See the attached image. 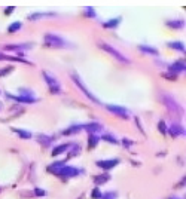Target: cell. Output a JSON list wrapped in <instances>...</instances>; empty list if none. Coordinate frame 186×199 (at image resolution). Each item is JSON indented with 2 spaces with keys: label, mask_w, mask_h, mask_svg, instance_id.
Returning a JSON list of instances; mask_svg holds the SVG:
<instances>
[{
  "label": "cell",
  "mask_w": 186,
  "mask_h": 199,
  "mask_svg": "<svg viewBox=\"0 0 186 199\" xmlns=\"http://www.w3.org/2000/svg\"><path fill=\"white\" fill-rule=\"evenodd\" d=\"M109 180V174H104L103 177H95V184H101V183H106Z\"/></svg>",
  "instance_id": "cell-21"
},
{
  "label": "cell",
  "mask_w": 186,
  "mask_h": 199,
  "mask_svg": "<svg viewBox=\"0 0 186 199\" xmlns=\"http://www.w3.org/2000/svg\"><path fill=\"white\" fill-rule=\"evenodd\" d=\"M140 49L143 52H148V54H152V55H158V51L155 48H149V46H144V45H140Z\"/></svg>",
  "instance_id": "cell-16"
},
{
  "label": "cell",
  "mask_w": 186,
  "mask_h": 199,
  "mask_svg": "<svg viewBox=\"0 0 186 199\" xmlns=\"http://www.w3.org/2000/svg\"><path fill=\"white\" fill-rule=\"evenodd\" d=\"M100 48L101 49H104L106 52H109L110 55H113L115 58L118 59V61H121V63H124V64H126V63H130V59L128 58H125L121 52L118 51V49H115L113 46H110V45H107V43H100Z\"/></svg>",
  "instance_id": "cell-5"
},
{
  "label": "cell",
  "mask_w": 186,
  "mask_h": 199,
  "mask_svg": "<svg viewBox=\"0 0 186 199\" xmlns=\"http://www.w3.org/2000/svg\"><path fill=\"white\" fill-rule=\"evenodd\" d=\"M34 192H36V195H37V196H45V190H40V189H36Z\"/></svg>",
  "instance_id": "cell-27"
},
{
  "label": "cell",
  "mask_w": 186,
  "mask_h": 199,
  "mask_svg": "<svg viewBox=\"0 0 186 199\" xmlns=\"http://www.w3.org/2000/svg\"><path fill=\"white\" fill-rule=\"evenodd\" d=\"M49 171L54 172V174H57V175H60V177H76V175H79V172H81L78 168L66 167L64 162H55V165L49 167Z\"/></svg>",
  "instance_id": "cell-1"
},
{
  "label": "cell",
  "mask_w": 186,
  "mask_h": 199,
  "mask_svg": "<svg viewBox=\"0 0 186 199\" xmlns=\"http://www.w3.org/2000/svg\"><path fill=\"white\" fill-rule=\"evenodd\" d=\"M171 48H174V49H179V51H185V46L182 42H171L170 43Z\"/></svg>",
  "instance_id": "cell-19"
},
{
  "label": "cell",
  "mask_w": 186,
  "mask_h": 199,
  "mask_svg": "<svg viewBox=\"0 0 186 199\" xmlns=\"http://www.w3.org/2000/svg\"><path fill=\"white\" fill-rule=\"evenodd\" d=\"M12 71V67H5L3 70H0V76H3V74H6V73H11Z\"/></svg>",
  "instance_id": "cell-24"
},
{
  "label": "cell",
  "mask_w": 186,
  "mask_h": 199,
  "mask_svg": "<svg viewBox=\"0 0 186 199\" xmlns=\"http://www.w3.org/2000/svg\"><path fill=\"white\" fill-rule=\"evenodd\" d=\"M168 25H171V27H176V28H180V27H183V21H179V22H168Z\"/></svg>",
  "instance_id": "cell-23"
},
{
  "label": "cell",
  "mask_w": 186,
  "mask_h": 199,
  "mask_svg": "<svg viewBox=\"0 0 186 199\" xmlns=\"http://www.w3.org/2000/svg\"><path fill=\"white\" fill-rule=\"evenodd\" d=\"M21 28V22H15V24H12V25H9V28H7V31L9 33H15L16 30Z\"/></svg>",
  "instance_id": "cell-20"
},
{
  "label": "cell",
  "mask_w": 186,
  "mask_h": 199,
  "mask_svg": "<svg viewBox=\"0 0 186 199\" xmlns=\"http://www.w3.org/2000/svg\"><path fill=\"white\" fill-rule=\"evenodd\" d=\"M45 42L49 46H54V48H66L67 46L66 40H63L61 37L55 36V34H46L45 36Z\"/></svg>",
  "instance_id": "cell-6"
},
{
  "label": "cell",
  "mask_w": 186,
  "mask_h": 199,
  "mask_svg": "<svg viewBox=\"0 0 186 199\" xmlns=\"http://www.w3.org/2000/svg\"><path fill=\"white\" fill-rule=\"evenodd\" d=\"M70 149V144H61V146H58V147L54 149V152H52V155L57 156V155H61V153H64V152H67Z\"/></svg>",
  "instance_id": "cell-12"
},
{
  "label": "cell",
  "mask_w": 186,
  "mask_h": 199,
  "mask_svg": "<svg viewBox=\"0 0 186 199\" xmlns=\"http://www.w3.org/2000/svg\"><path fill=\"white\" fill-rule=\"evenodd\" d=\"M106 109L109 111H112V113H115L116 116H121V118L124 119H128L130 116V111L126 110L125 107H121V106H113V104H106Z\"/></svg>",
  "instance_id": "cell-7"
},
{
  "label": "cell",
  "mask_w": 186,
  "mask_h": 199,
  "mask_svg": "<svg viewBox=\"0 0 186 199\" xmlns=\"http://www.w3.org/2000/svg\"><path fill=\"white\" fill-rule=\"evenodd\" d=\"M183 132H185V131H183V128L179 125V123H173V125L170 126V135L171 137H174V138L179 137V135H182Z\"/></svg>",
  "instance_id": "cell-9"
},
{
  "label": "cell",
  "mask_w": 186,
  "mask_h": 199,
  "mask_svg": "<svg viewBox=\"0 0 186 199\" xmlns=\"http://www.w3.org/2000/svg\"><path fill=\"white\" fill-rule=\"evenodd\" d=\"M170 70L174 74L179 73V71H183V70H185V63H183V61H176L174 64L170 66Z\"/></svg>",
  "instance_id": "cell-10"
},
{
  "label": "cell",
  "mask_w": 186,
  "mask_h": 199,
  "mask_svg": "<svg viewBox=\"0 0 186 199\" xmlns=\"http://www.w3.org/2000/svg\"><path fill=\"white\" fill-rule=\"evenodd\" d=\"M72 79H73V82L76 83V86H78V88L81 89L82 92H83V95L86 97L88 100H91L92 103H95V104H100V101H98V98H95L92 92H89V89L86 88V86H85V83H83V80H82L81 77L78 76V74L73 73V74H72Z\"/></svg>",
  "instance_id": "cell-2"
},
{
  "label": "cell",
  "mask_w": 186,
  "mask_h": 199,
  "mask_svg": "<svg viewBox=\"0 0 186 199\" xmlns=\"http://www.w3.org/2000/svg\"><path fill=\"white\" fill-rule=\"evenodd\" d=\"M158 126H159V131H161L162 134L167 131V129H165V123H164V122H159V123H158Z\"/></svg>",
  "instance_id": "cell-25"
},
{
  "label": "cell",
  "mask_w": 186,
  "mask_h": 199,
  "mask_svg": "<svg viewBox=\"0 0 186 199\" xmlns=\"http://www.w3.org/2000/svg\"><path fill=\"white\" fill-rule=\"evenodd\" d=\"M119 21H121V18H115V19H110L109 22H104L103 25L106 27V28H112V27H116L119 24Z\"/></svg>",
  "instance_id": "cell-15"
},
{
  "label": "cell",
  "mask_w": 186,
  "mask_h": 199,
  "mask_svg": "<svg viewBox=\"0 0 186 199\" xmlns=\"http://www.w3.org/2000/svg\"><path fill=\"white\" fill-rule=\"evenodd\" d=\"M97 143H98V138H97L94 134H91V135H89V138H88V147H89V149L95 147Z\"/></svg>",
  "instance_id": "cell-14"
},
{
  "label": "cell",
  "mask_w": 186,
  "mask_h": 199,
  "mask_svg": "<svg viewBox=\"0 0 186 199\" xmlns=\"http://www.w3.org/2000/svg\"><path fill=\"white\" fill-rule=\"evenodd\" d=\"M83 128H86L91 134H94V132L101 131V128H103V126L100 125V123H88V125H83Z\"/></svg>",
  "instance_id": "cell-11"
},
{
  "label": "cell",
  "mask_w": 186,
  "mask_h": 199,
  "mask_svg": "<svg viewBox=\"0 0 186 199\" xmlns=\"http://www.w3.org/2000/svg\"><path fill=\"white\" fill-rule=\"evenodd\" d=\"M103 140L109 141V143H112V144H116V143H118V140H116V138H113L112 135H103Z\"/></svg>",
  "instance_id": "cell-22"
},
{
  "label": "cell",
  "mask_w": 186,
  "mask_h": 199,
  "mask_svg": "<svg viewBox=\"0 0 186 199\" xmlns=\"http://www.w3.org/2000/svg\"><path fill=\"white\" fill-rule=\"evenodd\" d=\"M43 77H45V80H46L48 86H49V91H51L52 94H60V92H61V86H60L58 80H57L52 74H49L48 71H45Z\"/></svg>",
  "instance_id": "cell-4"
},
{
  "label": "cell",
  "mask_w": 186,
  "mask_h": 199,
  "mask_svg": "<svg viewBox=\"0 0 186 199\" xmlns=\"http://www.w3.org/2000/svg\"><path fill=\"white\" fill-rule=\"evenodd\" d=\"M12 9H14V7H7V9H6V14H11V12H12Z\"/></svg>",
  "instance_id": "cell-28"
},
{
  "label": "cell",
  "mask_w": 186,
  "mask_h": 199,
  "mask_svg": "<svg viewBox=\"0 0 186 199\" xmlns=\"http://www.w3.org/2000/svg\"><path fill=\"white\" fill-rule=\"evenodd\" d=\"M11 98H14L15 101H20V103H36L37 100L36 98H33V97H11Z\"/></svg>",
  "instance_id": "cell-13"
},
{
  "label": "cell",
  "mask_w": 186,
  "mask_h": 199,
  "mask_svg": "<svg viewBox=\"0 0 186 199\" xmlns=\"http://www.w3.org/2000/svg\"><path fill=\"white\" fill-rule=\"evenodd\" d=\"M82 128H83V125H76V126H72V128H69V129H66V131H64V134H66V135H70V134H74V132H78V131H81Z\"/></svg>",
  "instance_id": "cell-17"
},
{
  "label": "cell",
  "mask_w": 186,
  "mask_h": 199,
  "mask_svg": "<svg viewBox=\"0 0 186 199\" xmlns=\"http://www.w3.org/2000/svg\"><path fill=\"white\" fill-rule=\"evenodd\" d=\"M14 132H16L20 137H22V138H30L31 137V134L27 132V131H22V129H18V128H14Z\"/></svg>",
  "instance_id": "cell-18"
},
{
  "label": "cell",
  "mask_w": 186,
  "mask_h": 199,
  "mask_svg": "<svg viewBox=\"0 0 186 199\" xmlns=\"http://www.w3.org/2000/svg\"><path fill=\"white\" fill-rule=\"evenodd\" d=\"M162 100L164 103H165V107L168 109V111L170 113H173V115H176V116H182V107L177 104V101L173 98V97L167 95V94H162Z\"/></svg>",
  "instance_id": "cell-3"
},
{
  "label": "cell",
  "mask_w": 186,
  "mask_h": 199,
  "mask_svg": "<svg viewBox=\"0 0 186 199\" xmlns=\"http://www.w3.org/2000/svg\"><path fill=\"white\" fill-rule=\"evenodd\" d=\"M92 198H101V193L98 192V189H95V190L92 192Z\"/></svg>",
  "instance_id": "cell-26"
},
{
  "label": "cell",
  "mask_w": 186,
  "mask_h": 199,
  "mask_svg": "<svg viewBox=\"0 0 186 199\" xmlns=\"http://www.w3.org/2000/svg\"><path fill=\"white\" fill-rule=\"evenodd\" d=\"M118 159H106V161H98L97 162V167L103 168V170H112L118 165Z\"/></svg>",
  "instance_id": "cell-8"
}]
</instances>
